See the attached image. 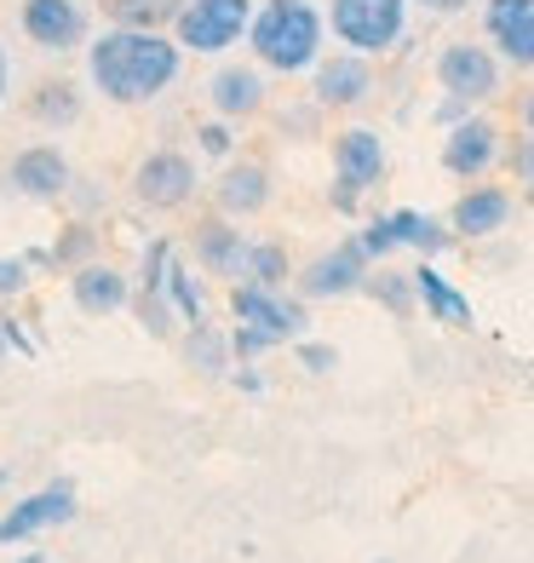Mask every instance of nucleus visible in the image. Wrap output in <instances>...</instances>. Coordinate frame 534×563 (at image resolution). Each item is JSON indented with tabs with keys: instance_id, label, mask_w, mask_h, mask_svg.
<instances>
[{
	"instance_id": "obj_1",
	"label": "nucleus",
	"mask_w": 534,
	"mask_h": 563,
	"mask_svg": "<svg viewBox=\"0 0 534 563\" xmlns=\"http://www.w3.org/2000/svg\"><path fill=\"white\" fill-rule=\"evenodd\" d=\"M185 69V46L167 30H110L87 46V75L110 104H156Z\"/></svg>"
},
{
	"instance_id": "obj_2",
	"label": "nucleus",
	"mask_w": 534,
	"mask_h": 563,
	"mask_svg": "<svg viewBox=\"0 0 534 563\" xmlns=\"http://www.w3.org/2000/svg\"><path fill=\"white\" fill-rule=\"evenodd\" d=\"M322 35H327V18L311 7V0H265V7H253V23H247L253 58H259L265 69H276V75L316 69Z\"/></svg>"
},
{
	"instance_id": "obj_3",
	"label": "nucleus",
	"mask_w": 534,
	"mask_h": 563,
	"mask_svg": "<svg viewBox=\"0 0 534 563\" xmlns=\"http://www.w3.org/2000/svg\"><path fill=\"white\" fill-rule=\"evenodd\" d=\"M327 30L340 35V46L363 58H379L391 53L409 30V0H334L327 7Z\"/></svg>"
},
{
	"instance_id": "obj_4",
	"label": "nucleus",
	"mask_w": 534,
	"mask_h": 563,
	"mask_svg": "<svg viewBox=\"0 0 534 563\" xmlns=\"http://www.w3.org/2000/svg\"><path fill=\"white\" fill-rule=\"evenodd\" d=\"M379 178H386V139L374 133V126H345L334 139V213H356L363 208V196L379 190Z\"/></svg>"
},
{
	"instance_id": "obj_5",
	"label": "nucleus",
	"mask_w": 534,
	"mask_h": 563,
	"mask_svg": "<svg viewBox=\"0 0 534 563\" xmlns=\"http://www.w3.org/2000/svg\"><path fill=\"white\" fill-rule=\"evenodd\" d=\"M247 23H253V0H185L173 18V41L185 53H201V58H219L231 53L236 41H247Z\"/></svg>"
},
{
	"instance_id": "obj_6",
	"label": "nucleus",
	"mask_w": 534,
	"mask_h": 563,
	"mask_svg": "<svg viewBox=\"0 0 534 563\" xmlns=\"http://www.w3.org/2000/svg\"><path fill=\"white\" fill-rule=\"evenodd\" d=\"M196 190H201V173H196V162L185 156V150H173V144L149 150V156L138 162V173H133V196H138V208H149V213L190 208Z\"/></svg>"
},
{
	"instance_id": "obj_7",
	"label": "nucleus",
	"mask_w": 534,
	"mask_h": 563,
	"mask_svg": "<svg viewBox=\"0 0 534 563\" xmlns=\"http://www.w3.org/2000/svg\"><path fill=\"white\" fill-rule=\"evenodd\" d=\"M231 311H236V322L270 334V345H293V340H304V328H311L304 322V299H288L282 288H259V282H236Z\"/></svg>"
},
{
	"instance_id": "obj_8",
	"label": "nucleus",
	"mask_w": 534,
	"mask_h": 563,
	"mask_svg": "<svg viewBox=\"0 0 534 563\" xmlns=\"http://www.w3.org/2000/svg\"><path fill=\"white\" fill-rule=\"evenodd\" d=\"M75 489L69 483H53V489H35V495H23V500H12L7 511H0V547H30V541H41L46 529H64V523H75Z\"/></svg>"
},
{
	"instance_id": "obj_9",
	"label": "nucleus",
	"mask_w": 534,
	"mask_h": 563,
	"mask_svg": "<svg viewBox=\"0 0 534 563\" xmlns=\"http://www.w3.org/2000/svg\"><path fill=\"white\" fill-rule=\"evenodd\" d=\"M69 178H75V167L58 144H23L7 162V173H0V190H12L23 201H64Z\"/></svg>"
},
{
	"instance_id": "obj_10",
	"label": "nucleus",
	"mask_w": 534,
	"mask_h": 563,
	"mask_svg": "<svg viewBox=\"0 0 534 563\" xmlns=\"http://www.w3.org/2000/svg\"><path fill=\"white\" fill-rule=\"evenodd\" d=\"M437 81L448 98H466V104H482V98L500 92V58L494 46H477V41H454L437 53Z\"/></svg>"
},
{
	"instance_id": "obj_11",
	"label": "nucleus",
	"mask_w": 534,
	"mask_h": 563,
	"mask_svg": "<svg viewBox=\"0 0 534 563\" xmlns=\"http://www.w3.org/2000/svg\"><path fill=\"white\" fill-rule=\"evenodd\" d=\"M18 30L30 35V46H41V53H75V46L87 41V7L81 0H23Z\"/></svg>"
},
{
	"instance_id": "obj_12",
	"label": "nucleus",
	"mask_w": 534,
	"mask_h": 563,
	"mask_svg": "<svg viewBox=\"0 0 534 563\" xmlns=\"http://www.w3.org/2000/svg\"><path fill=\"white\" fill-rule=\"evenodd\" d=\"M368 271H374V260L363 253V242L345 236L340 247H327L322 260H311V265L299 271V294L304 299H345V294L363 288Z\"/></svg>"
},
{
	"instance_id": "obj_13",
	"label": "nucleus",
	"mask_w": 534,
	"mask_h": 563,
	"mask_svg": "<svg viewBox=\"0 0 534 563\" xmlns=\"http://www.w3.org/2000/svg\"><path fill=\"white\" fill-rule=\"evenodd\" d=\"M311 92L322 110H356L363 98L374 92V64L363 53H334V58H316L311 69Z\"/></svg>"
},
{
	"instance_id": "obj_14",
	"label": "nucleus",
	"mask_w": 534,
	"mask_h": 563,
	"mask_svg": "<svg viewBox=\"0 0 534 563\" xmlns=\"http://www.w3.org/2000/svg\"><path fill=\"white\" fill-rule=\"evenodd\" d=\"M500 162V126L494 121H482V115H466V121H454L448 126V139H443V167L454 178H482Z\"/></svg>"
},
{
	"instance_id": "obj_15",
	"label": "nucleus",
	"mask_w": 534,
	"mask_h": 563,
	"mask_svg": "<svg viewBox=\"0 0 534 563\" xmlns=\"http://www.w3.org/2000/svg\"><path fill=\"white\" fill-rule=\"evenodd\" d=\"M482 30H489V46H500V58L512 69H534V0H489Z\"/></svg>"
},
{
	"instance_id": "obj_16",
	"label": "nucleus",
	"mask_w": 534,
	"mask_h": 563,
	"mask_svg": "<svg viewBox=\"0 0 534 563\" xmlns=\"http://www.w3.org/2000/svg\"><path fill=\"white\" fill-rule=\"evenodd\" d=\"M270 196H276V185H270L265 162H231L219 173V185H213V208L224 219H253V213L270 208Z\"/></svg>"
},
{
	"instance_id": "obj_17",
	"label": "nucleus",
	"mask_w": 534,
	"mask_h": 563,
	"mask_svg": "<svg viewBox=\"0 0 534 563\" xmlns=\"http://www.w3.org/2000/svg\"><path fill=\"white\" fill-rule=\"evenodd\" d=\"M208 104L219 121H247L265 110V75L253 64H219L208 75Z\"/></svg>"
},
{
	"instance_id": "obj_18",
	"label": "nucleus",
	"mask_w": 534,
	"mask_h": 563,
	"mask_svg": "<svg viewBox=\"0 0 534 563\" xmlns=\"http://www.w3.org/2000/svg\"><path fill=\"white\" fill-rule=\"evenodd\" d=\"M190 247H196V265L208 271V276H231V282H242V265H247V236L224 219V213H213V219H201L196 230H190Z\"/></svg>"
},
{
	"instance_id": "obj_19",
	"label": "nucleus",
	"mask_w": 534,
	"mask_h": 563,
	"mask_svg": "<svg viewBox=\"0 0 534 563\" xmlns=\"http://www.w3.org/2000/svg\"><path fill=\"white\" fill-rule=\"evenodd\" d=\"M69 299L81 305L87 317H115V311H126V299H133V282H126V271H115V265L87 260V265L69 271Z\"/></svg>"
},
{
	"instance_id": "obj_20",
	"label": "nucleus",
	"mask_w": 534,
	"mask_h": 563,
	"mask_svg": "<svg viewBox=\"0 0 534 563\" xmlns=\"http://www.w3.org/2000/svg\"><path fill=\"white\" fill-rule=\"evenodd\" d=\"M505 219H512V196H505L500 185H471L460 201H454L448 230L466 236V242H477V236H500Z\"/></svg>"
},
{
	"instance_id": "obj_21",
	"label": "nucleus",
	"mask_w": 534,
	"mask_h": 563,
	"mask_svg": "<svg viewBox=\"0 0 534 563\" xmlns=\"http://www.w3.org/2000/svg\"><path fill=\"white\" fill-rule=\"evenodd\" d=\"M414 276V299L425 305V317L431 322H448V328H471V299L454 288V282L437 271V265H420V271H409Z\"/></svg>"
},
{
	"instance_id": "obj_22",
	"label": "nucleus",
	"mask_w": 534,
	"mask_h": 563,
	"mask_svg": "<svg viewBox=\"0 0 534 563\" xmlns=\"http://www.w3.org/2000/svg\"><path fill=\"white\" fill-rule=\"evenodd\" d=\"M178 351H185V363L196 368V374H208V379H224L231 374V334L224 328H213V322H190L185 328V340H178Z\"/></svg>"
},
{
	"instance_id": "obj_23",
	"label": "nucleus",
	"mask_w": 534,
	"mask_h": 563,
	"mask_svg": "<svg viewBox=\"0 0 534 563\" xmlns=\"http://www.w3.org/2000/svg\"><path fill=\"white\" fill-rule=\"evenodd\" d=\"M386 219H391V236H397V247H414L420 260H437L443 247H454V230H448L443 219L420 213V208H397V213H386Z\"/></svg>"
},
{
	"instance_id": "obj_24",
	"label": "nucleus",
	"mask_w": 534,
	"mask_h": 563,
	"mask_svg": "<svg viewBox=\"0 0 534 563\" xmlns=\"http://www.w3.org/2000/svg\"><path fill=\"white\" fill-rule=\"evenodd\" d=\"M23 110H30V121H41V126H75L81 121V87L64 81V75L58 81H41Z\"/></svg>"
},
{
	"instance_id": "obj_25",
	"label": "nucleus",
	"mask_w": 534,
	"mask_h": 563,
	"mask_svg": "<svg viewBox=\"0 0 534 563\" xmlns=\"http://www.w3.org/2000/svg\"><path fill=\"white\" fill-rule=\"evenodd\" d=\"M185 0H104V18L115 30H173Z\"/></svg>"
},
{
	"instance_id": "obj_26",
	"label": "nucleus",
	"mask_w": 534,
	"mask_h": 563,
	"mask_svg": "<svg viewBox=\"0 0 534 563\" xmlns=\"http://www.w3.org/2000/svg\"><path fill=\"white\" fill-rule=\"evenodd\" d=\"M293 276V260L282 242H247V265H242V282H259V288H288Z\"/></svg>"
},
{
	"instance_id": "obj_27",
	"label": "nucleus",
	"mask_w": 534,
	"mask_h": 563,
	"mask_svg": "<svg viewBox=\"0 0 534 563\" xmlns=\"http://www.w3.org/2000/svg\"><path fill=\"white\" fill-rule=\"evenodd\" d=\"M167 305H173V317L178 322H208V294H201V282L178 265V253H173V271H167Z\"/></svg>"
},
{
	"instance_id": "obj_28",
	"label": "nucleus",
	"mask_w": 534,
	"mask_h": 563,
	"mask_svg": "<svg viewBox=\"0 0 534 563\" xmlns=\"http://www.w3.org/2000/svg\"><path fill=\"white\" fill-rule=\"evenodd\" d=\"M98 253V230H92V219H69L64 230H58V242H53V265L69 276L75 265H87Z\"/></svg>"
},
{
	"instance_id": "obj_29",
	"label": "nucleus",
	"mask_w": 534,
	"mask_h": 563,
	"mask_svg": "<svg viewBox=\"0 0 534 563\" xmlns=\"http://www.w3.org/2000/svg\"><path fill=\"white\" fill-rule=\"evenodd\" d=\"M363 288L386 305L391 317H409L414 311V276H397V271H368L363 276Z\"/></svg>"
},
{
	"instance_id": "obj_30",
	"label": "nucleus",
	"mask_w": 534,
	"mask_h": 563,
	"mask_svg": "<svg viewBox=\"0 0 534 563\" xmlns=\"http://www.w3.org/2000/svg\"><path fill=\"white\" fill-rule=\"evenodd\" d=\"M167 271H173V242H149L144 247V265H138V282H133V294L138 299H167Z\"/></svg>"
},
{
	"instance_id": "obj_31",
	"label": "nucleus",
	"mask_w": 534,
	"mask_h": 563,
	"mask_svg": "<svg viewBox=\"0 0 534 563\" xmlns=\"http://www.w3.org/2000/svg\"><path fill=\"white\" fill-rule=\"evenodd\" d=\"M196 144H201V156L224 162V156H231V150H236V126L213 115V121H201V126H196Z\"/></svg>"
},
{
	"instance_id": "obj_32",
	"label": "nucleus",
	"mask_w": 534,
	"mask_h": 563,
	"mask_svg": "<svg viewBox=\"0 0 534 563\" xmlns=\"http://www.w3.org/2000/svg\"><path fill=\"white\" fill-rule=\"evenodd\" d=\"M64 201L75 208V219H98L104 213V185H98V178H69Z\"/></svg>"
},
{
	"instance_id": "obj_33",
	"label": "nucleus",
	"mask_w": 534,
	"mask_h": 563,
	"mask_svg": "<svg viewBox=\"0 0 534 563\" xmlns=\"http://www.w3.org/2000/svg\"><path fill=\"white\" fill-rule=\"evenodd\" d=\"M356 242H363L368 260H391V253H397V236H391V219H386V213L368 219L363 230H356Z\"/></svg>"
},
{
	"instance_id": "obj_34",
	"label": "nucleus",
	"mask_w": 534,
	"mask_h": 563,
	"mask_svg": "<svg viewBox=\"0 0 534 563\" xmlns=\"http://www.w3.org/2000/svg\"><path fill=\"white\" fill-rule=\"evenodd\" d=\"M276 345H270V334H259V328H247V322H236L231 328V356L236 363H253V356H270Z\"/></svg>"
},
{
	"instance_id": "obj_35",
	"label": "nucleus",
	"mask_w": 534,
	"mask_h": 563,
	"mask_svg": "<svg viewBox=\"0 0 534 563\" xmlns=\"http://www.w3.org/2000/svg\"><path fill=\"white\" fill-rule=\"evenodd\" d=\"M299 345V368L304 374H334L340 368V351L334 345H322V340H293Z\"/></svg>"
},
{
	"instance_id": "obj_36",
	"label": "nucleus",
	"mask_w": 534,
	"mask_h": 563,
	"mask_svg": "<svg viewBox=\"0 0 534 563\" xmlns=\"http://www.w3.org/2000/svg\"><path fill=\"white\" fill-rule=\"evenodd\" d=\"M30 265H23V253L18 260H0V299H18V294H30Z\"/></svg>"
},
{
	"instance_id": "obj_37",
	"label": "nucleus",
	"mask_w": 534,
	"mask_h": 563,
	"mask_svg": "<svg viewBox=\"0 0 534 563\" xmlns=\"http://www.w3.org/2000/svg\"><path fill=\"white\" fill-rule=\"evenodd\" d=\"M505 167H512L518 185H534V133H529V139H518L512 150H505Z\"/></svg>"
},
{
	"instance_id": "obj_38",
	"label": "nucleus",
	"mask_w": 534,
	"mask_h": 563,
	"mask_svg": "<svg viewBox=\"0 0 534 563\" xmlns=\"http://www.w3.org/2000/svg\"><path fill=\"white\" fill-rule=\"evenodd\" d=\"M0 328H7V345H12L18 356H35V340L23 334V328H18V317H0Z\"/></svg>"
},
{
	"instance_id": "obj_39",
	"label": "nucleus",
	"mask_w": 534,
	"mask_h": 563,
	"mask_svg": "<svg viewBox=\"0 0 534 563\" xmlns=\"http://www.w3.org/2000/svg\"><path fill=\"white\" fill-rule=\"evenodd\" d=\"M224 379H231L236 391H247V397H259V391H265V374H259V368H236V374H224Z\"/></svg>"
},
{
	"instance_id": "obj_40",
	"label": "nucleus",
	"mask_w": 534,
	"mask_h": 563,
	"mask_svg": "<svg viewBox=\"0 0 534 563\" xmlns=\"http://www.w3.org/2000/svg\"><path fill=\"white\" fill-rule=\"evenodd\" d=\"M437 121H443V126L466 121V98H443V104H437Z\"/></svg>"
},
{
	"instance_id": "obj_41",
	"label": "nucleus",
	"mask_w": 534,
	"mask_h": 563,
	"mask_svg": "<svg viewBox=\"0 0 534 563\" xmlns=\"http://www.w3.org/2000/svg\"><path fill=\"white\" fill-rule=\"evenodd\" d=\"M7 92H12V58H7V46H0V104H7Z\"/></svg>"
},
{
	"instance_id": "obj_42",
	"label": "nucleus",
	"mask_w": 534,
	"mask_h": 563,
	"mask_svg": "<svg viewBox=\"0 0 534 563\" xmlns=\"http://www.w3.org/2000/svg\"><path fill=\"white\" fill-rule=\"evenodd\" d=\"M414 7H425V12H460V7H471V0H414Z\"/></svg>"
},
{
	"instance_id": "obj_43",
	"label": "nucleus",
	"mask_w": 534,
	"mask_h": 563,
	"mask_svg": "<svg viewBox=\"0 0 534 563\" xmlns=\"http://www.w3.org/2000/svg\"><path fill=\"white\" fill-rule=\"evenodd\" d=\"M523 133H534V87L523 92Z\"/></svg>"
},
{
	"instance_id": "obj_44",
	"label": "nucleus",
	"mask_w": 534,
	"mask_h": 563,
	"mask_svg": "<svg viewBox=\"0 0 534 563\" xmlns=\"http://www.w3.org/2000/svg\"><path fill=\"white\" fill-rule=\"evenodd\" d=\"M12 563H46V552H18Z\"/></svg>"
},
{
	"instance_id": "obj_45",
	"label": "nucleus",
	"mask_w": 534,
	"mask_h": 563,
	"mask_svg": "<svg viewBox=\"0 0 534 563\" xmlns=\"http://www.w3.org/2000/svg\"><path fill=\"white\" fill-rule=\"evenodd\" d=\"M7 356H12V345H7V328H0V363H7Z\"/></svg>"
},
{
	"instance_id": "obj_46",
	"label": "nucleus",
	"mask_w": 534,
	"mask_h": 563,
	"mask_svg": "<svg viewBox=\"0 0 534 563\" xmlns=\"http://www.w3.org/2000/svg\"><path fill=\"white\" fill-rule=\"evenodd\" d=\"M7 483H12V466H0V489H7Z\"/></svg>"
},
{
	"instance_id": "obj_47",
	"label": "nucleus",
	"mask_w": 534,
	"mask_h": 563,
	"mask_svg": "<svg viewBox=\"0 0 534 563\" xmlns=\"http://www.w3.org/2000/svg\"><path fill=\"white\" fill-rule=\"evenodd\" d=\"M529 208H534V185H529Z\"/></svg>"
}]
</instances>
